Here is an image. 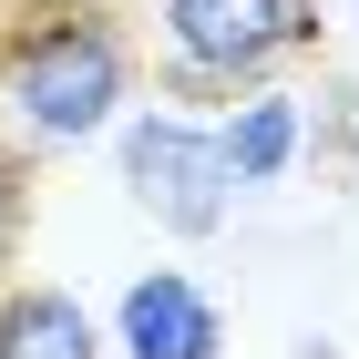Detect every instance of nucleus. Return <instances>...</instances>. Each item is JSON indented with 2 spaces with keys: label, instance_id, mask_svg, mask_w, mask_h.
Listing matches in <instances>:
<instances>
[{
  "label": "nucleus",
  "instance_id": "f257e3e1",
  "mask_svg": "<svg viewBox=\"0 0 359 359\" xmlns=\"http://www.w3.org/2000/svg\"><path fill=\"white\" fill-rule=\"evenodd\" d=\"M144 93L134 0H0V134L31 154L103 144Z\"/></svg>",
  "mask_w": 359,
  "mask_h": 359
},
{
  "label": "nucleus",
  "instance_id": "f03ea898",
  "mask_svg": "<svg viewBox=\"0 0 359 359\" xmlns=\"http://www.w3.org/2000/svg\"><path fill=\"white\" fill-rule=\"evenodd\" d=\"M318 0H154V93L226 103L247 83H277L287 62H318Z\"/></svg>",
  "mask_w": 359,
  "mask_h": 359
},
{
  "label": "nucleus",
  "instance_id": "7ed1b4c3",
  "mask_svg": "<svg viewBox=\"0 0 359 359\" xmlns=\"http://www.w3.org/2000/svg\"><path fill=\"white\" fill-rule=\"evenodd\" d=\"M113 175H123V195H134V216H154L165 236H216L226 205H236V175H226L216 154V123L205 113H175L165 93L154 103H123L113 113Z\"/></svg>",
  "mask_w": 359,
  "mask_h": 359
},
{
  "label": "nucleus",
  "instance_id": "20e7f679",
  "mask_svg": "<svg viewBox=\"0 0 359 359\" xmlns=\"http://www.w3.org/2000/svg\"><path fill=\"white\" fill-rule=\"evenodd\" d=\"M113 359H216L226 349V308L195 287L185 267H154L113 298V329H103Z\"/></svg>",
  "mask_w": 359,
  "mask_h": 359
},
{
  "label": "nucleus",
  "instance_id": "39448f33",
  "mask_svg": "<svg viewBox=\"0 0 359 359\" xmlns=\"http://www.w3.org/2000/svg\"><path fill=\"white\" fill-rule=\"evenodd\" d=\"M216 154H226V175H236V195L277 185V175L308 154V103H298L287 83H247V93H226V113H216Z\"/></svg>",
  "mask_w": 359,
  "mask_h": 359
},
{
  "label": "nucleus",
  "instance_id": "423d86ee",
  "mask_svg": "<svg viewBox=\"0 0 359 359\" xmlns=\"http://www.w3.org/2000/svg\"><path fill=\"white\" fill-rule=\"evenodd\" d=\"M0 359H113V349H103V329H93V308L72 287L11 277L0 287Z\"/></svg>",
  "mask_w": 359,
  "mask_h": 359
},
{
  "label": "nucleus",
  "instance_id": "0eeeda50",
  "mask_svg": "<svg viewBox=\"0 0 359 359\" xmlns=\"http://www.w3.org/2000/svg\"><path fill=\"white\" fill-rule=\"evenodd\" d=\"M31 175H41V154L0 134V287L21 277V247H31Z\"/></svg>",
  "mask_w": 359,
  "mask_h": 359
},
{
  "label": "nucleus",
  "instance_id": "6e6552de",
  "mask_svg": "<svg viewBox=\"0 0 359 359\" xmlns=\"http://www.w3.org/2000/svg\"><path fill=\"white\" fill-rule=\"evenodd\" d=\"M308 144H318V154L339 165V185L359 195V93H339V103H329V123H308Z\"/></svg>",
  "mask_w": 359,
  "mask_h": 359
},
{
  "label": "nucleus",
  "instance_id": "1a4fd4ad",
  "mask_svg": "<svg viewBox=\"0 0 359 359\" xmlns=\"http://www.w3.org/2000/svg\"><path fill=\"white\" fill-rule=\"evenodd\" d=\"M339 11H349V21H359V0H339Z\"/></svg>",
  "mask_w": 359,
  "mask_h": 359
}]
</instances>
